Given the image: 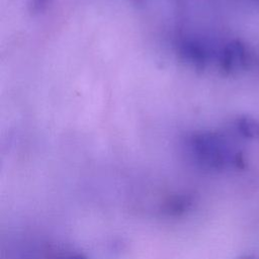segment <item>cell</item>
Instances as JSON below:
<instances>
[{"label": "cell", "instance_id": "1", "mask_svg": "<svg viewBox=\"0 0 259 259\" xmlns=\"http://www.w3.org/2000/svg\"><path fill=\"white\" fill-rule=\"evenodd\" d=\"M188 154L201 167L223 170L231 163L226 142L214 133H200L189 137L185 143Z\"/></svg>", "mask_w": 259, "mask_h": 259}, {"label": "cell", "instance_id": "2", "mask_svg": "<svg viewBox=\"0 0 259 259\" xmlns=\"http://www.w3.org/2000/svg\"><path fill=\"white\" fill-rule=\"evenodd\" d=\"M250 64V54L244 42L232 40L223 49L220 56V67L226 75L238 73Z\"/></svg>", "mask_w": 259, "mask_h": 259}, {"label": "cell", "instance_id": "3", "mask_svg": "<svg viewBox=\"0 0 259 259\" xmlns=\"http://www.w3.org/2000/svg\"><path fill=\"white\" fill-rule=\"evenodd\" d=\"M61 254L55 253L45 245L28 246L20 251L15 259H60Z\"/></svg>", "mask_w": 259, "mask_h": 259}, {"label": "cell", "instance_id": "4", "mask_svg": "<svg viewBox=\"0 0 259 259\" xmlns=\"http://www.w3.org/2000/svg\"><path fill=\"white\" fill-rule=\"evenodd\" d=\"M192 199L188 195H176L165 204V211L171 215H179L190 207Z\"/></svg>", "mask_w": 259, "mask_h": 259}, {"label": "cell", "instance_id": "5", "mask_svg": "<svg viewBox=\"0 0 259 259\" xmlns=\"http://www.w3.org/2000/svg\"><path fill=\"white\" fill-rule=\"evenodd\" d=\"M240 133L247 138L259 137V121L250 116H241L237 123Z\"/></svg>", "mask_w": 259, "mask_h": 259}, {"label": "cell", "instance_id": "6", "mask_svg": "<svg viewBox=\"0 0 259 259\" xmlns=\"http://www.w3.org/2000/svg\"><path fill=\"white\" fill-rule=\"evenodd\" d=\"M60 259H87V257L79 252H75V253H65V254H61Z\"/></svg>", "mask_w": 259, "mask_h": 259}]
</instances>
